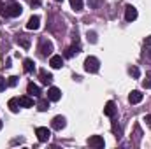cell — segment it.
Wrapping results in <instances>:
<instances>
[{"label": "cell", "instance_id": "obj_30", "mask_svg": "<svg viewBox=\"0 0 151 149\" xmlns=\"http://www.w3.org/2000/svg\"><path fill=\"white\" fill-rule=\"evenodd\" d=\"M55 2H62V0H55Z\"/></svg>", "mask_w": 151, "mask_h": 149}, {"label": "cell", "instance_id": "obj_9", "mask_svg": "<svg viewBox=\"0 0 151 149\" xmlns=\"http://www.w3.org/2000/svg\"><path fill=\"white\" fill-rule=\"evenodd\" d=\"M49 65H51L53 69H62V67H63V58H62L60 54H51Z\"/></svg>", "mask_w": 151, "mask_h": 149}, {"label": "cell", "instance_id": "obj_2", "mask_svg": "<svg viewBox=\"0 0 151 149\" xmlns=\"http://www.w3.org/2000/svg\"><path fill=\"white\" fill-rule=\"evenodd\" d=\"M21 12H23V7H21L18 2H11V4H7V5H5V11H4V14L9 16V18H18Z\"/></svg>", "mask_w": 151, "mask_h": 149}, {"label": "cell", "instance_id": "obj_8", "mask_svg": "<svg viewBox=\"0 0 151 149\" xmlns=\"http://www.w3.org/2000/svg\"><path fill=\"white\" fill-rule=\"evenodd\" d=\"M65 125H67V121H65L63 116H55L53 121H51V126L55 130H62V128H65Z\"/></svg>", "mask_w": 151, "mask_h": 149}, {"label": "cell", "instance_id": "obj_6", "mask_svg": "<svg viewBox=\"0 0 151 149\" xmlns=\"http://www.w3.org/2000/svg\"><path fill=\"white\" fill-rule=\"evenodd\" d=\"M47 98H49L51 102H58V100L62 98V90L56 88V86H51V88L47 90Z\"/></svg>", "mask_w": 151, "mask_h": 149}, {"label": "cell", "instance_id": "obj_4", "mask_svg": "<svg viewBox=\"0 0 151 149\" xmlns=\"http://www.w3.org/2000/svg\"><path fill=\"white\" fill-rule=\"evenodd\" d=\"M39 51H40L42 56H47V54L53 53V44H51L47 39H42V40H40V47H39Z\"/></svg>", "mask_w": 151, "mask_h": 149}, {"label": "cell", "instance_id": "obj_23", "mask_svg": "<svg viewBox=\"0 0 151 149\" xmlns=\"http://www.w3.org/2000/svg\"><path fill=\"white\" fill-rule=\"evenodd\" d=\"M86 37H88V42H91V44H95V42H97V34H95V32H88V34H86Z\"/></svg>", "mask_w": 151, "mask_h": 149}, {"label": "cell", "instance_id": "obj_25", "mask_svg": "<svg viewBox=\"0 0 151 149\" xmlns=\"http://www.w3.org/2000/svg\"><path fill=\"white\" fill-rule=\"evenodd\" d=\"M5 86H7V81H5L4 77H0V91H4V90H5Z\"/></svg>", "mask_w": 151, "mask_h": 149}, {"label": "cell", "instance_id": "obj_16", "mask_svg": "<svg viewBox=\"0 0 151 149\" xmlns=\"http://www.w3.org/2000/svg\"><path fill=\"white\" fill-rule=\"evenodd\" d=\"M7 105H9L11 112H18L21 104H19V98H16V97H14V98H11V100H9V104H7Z\"/></svg>", "mask_w": 151, "mask_h": 149}, {"label": "cell", "instance_id": "obj_1", "mask_svg": "<svg viewBox=\"0 0 151 149\" xmlns=\"http://www.w3.org/2000/svg\"><path fill=\"white\" fill-rule=\"evenodd\" d=\"M84 70L90 72V74H97V72L100 70V62H99V58L88 56V58L84 60Z\"/></svg>", "mask_w": 151, "mask_h": 149}, {"label": "cell", "instance_id": "obj_10", "mask_svg": "<svg viewBox=\"0 0 151 149\" xmlns=\"http://www.w3.org/2000/svg\"><path fill=\"white\" fill-rule=\"evenodd\" d=\"M104 114H106L107 117H113L114 114H116V104H114L113 100H109V102L106 104V107H104Z\"/></svg>", "mask_w": 151, "mask_h": 149}, {"label": "cell", "instance_id": "obj_12", "mask_svg": "<svg viewBox=\"0 0 151 149\" xmlns=\"http://www.w3.org/2000/svg\"><path fill=\"white\" fill-rule=\"evenodd\" d=\"M39 77H40V82H42V84H49V82L53 81V75L49 74L47 70H44V69L39 70Z\"/></svg>", "mask_w": 151, "mask_h": 149}, {"label": "cell", "instance_id": "obj_22", "mask_svg": "<svg viewBox=\"0 0 151 149\" xmlns=\"http://www.w3.org/2000/svg\"><path fill=\"white\" fill-rule=\"evenodd\" d=\"M69 2H70V7L74 11H81L83 9V0H69Z\"/></svg>", "mask_w": 151, "mask_h": 149}, {"label": "cell", "instance_id": "obj_11", "mask_svg": "<svg viewBox=\"0 0 151 149\" xmlns=\"http://www.w3.org/2000/svg\"><path fill=\"white\" fill-rule=\"evenodd\" d=\"M39 27H40V18L39 16H32L28 19V23H27V28L28 30H37Z\"/></svg>", "mask_w": 151, "mask_h": 149}, {"label": "cell", "instance_id": "obj_17", "mask_svg": "<svg viewBox=\"0 0 151 149\" xmlns=\"http://www.w3.org/2000/svg\"><path fill=\"white\" fill-rule=\"evenodd\" d=\"M23 69H25V72H34L35 70V63H34V60H30V58H27L25 62H23Z\"/></svg>", "mask_w": 151, "mask_h": 149}, {"label": "cell", "instance_id": "obj_15", "mask_svg": "<svg viewBox=\"0 0 151 149\" xmlns=\"http://www.w3.org/2000/svg\"><path fill=\"white\" fill-rule=\"evenodd\" d=\"M16 42H18L23 49H28V47H30V39L27 37V35H18V37H16Z\"/></svg>", "mask_w": 151, "mask_h": 149}, {"label": "cell", "instance_id": "obj_27", "mask_svg": "<svg viewBox=\"0 0 151 149\" xmlns=\"http://www.w3.org/2000/svg\"><path fill=\"white\" fill-rule=\"evenodd\" d=\"M144 121L148 123V126H150V128H151V114H148V116L144 117Z\"/></svg>", "mask_w": 151, "mask_h": 149}, {"label": "cell", "instance_id": "obj_29", "mask_svg": "<svg viewBox=\"0 0 151 149\" xmlns=\"http://www.w3.org/2000/svg\"><path fill=\"white\" fill-rule=\"evenodd\" d=\"M30 4H32V7H34V5H39V4H40V0H30Z\"/></svg>", "mask_w": 151, "mask_h": 149}, {"label": "cell", "instance_id": "obj_7", "mask_svg": "<svg viewBox=\"0 0 151 149\" xmlns=\"http://www.w3.org/2000/svg\"><path fill=\"white\" fill-rule=\"evenodd\" d=\"M125 19H127L128 23L137 19V9H135L134 5H127V7H125Z\"/></svg>", "mask_w": 151, "mask_h": 149}, {"label": "cell", "instance_id": "obj_5", "mask_svg": "<svg viewBox=\"0 0 151 149\" xmlns=\"http://www.w3.org/2000/svg\"><path fill=\"white\" fill-rule=\"evenodd\" d=\"M35 135H37V139L40 142H47L49 137H51V132H49L46 126H39L37 130H35Z\"/></svg>", "mask_w": 151, "mask_h": 149}, {"label": "cell", "instance_id": "obj_13", "mask_svg": "<svg viewBox=\"0 0 151 149\" xmlns=\"http://www.w3.org/2000/svg\"><path fill=\"white\" fill-rule=\"evenodd\" d=\"M142 97H144V95L135 90V91H132V93L128 95V102H130V104H139V102L142 100Z\"/></svg>", "mask_w": 151, "mask_h": 149}, {"label": "cell", "instance_id": "obj_19", "mask_svg": "<svg viewBox=\"0 0 151 149\" xmlns=\"http://www.w3.org/2000/svg\"><path fill=\"white\" fill-rule=\"evenodd\" d=\"M37 109H39L40 112L47 111V109H49V98H47V100H44V98H40V100L37 102Z\"/></svg>", "mask_w": 151, "mask_h": 149}, {"label": "cell", "instance_id": "obj_14", "mask_svg": "<svg viewBox=\"0 0 151 149\" xmlns=\"http://www.w3.org/2000/svg\"><path fill=\"white\" fill-rule=\"evenodd\" d=\"M27 91H28V95L30 97H40V88H39L37 84H34V82H28V88H27Z\"/></svg>", "mask_w": 151, "mask_h": 149}, {"label": "cell", "instance_id": "obj_18", "mask_svg": "<svg viewBox=\"0 0 151 149\" xmlns=\"http://www.w3.org/2000/svg\"><path fill=\"white\" fill-rule=\"evenodd\" d=\"M19 104H21V107H34V100L30 98V97H19Z\"/></svg>", "mask_w": 151, "mask_h": 149}, {"label": "cell", "instance_id": "obj_24", "mask_svg": "<svg viewBox=\"0 0 151 149\" xmlns=\"http://www.w3.org/2000/svg\"><path fill=\"white\" fill-rule=\"evenodd\" d=\"M18 79H19V77H16V75H11V77L7 79V86H16V84H18Z\"/></svg>", "mask_w": 151, "mask_h": 149}, {"label": "cell", "instance_id": "obj_28", "mask_svg": "<svg viewBox=\"0 0 151 149\" xmlns=\"http://www.w3.org/2000/svg\"><path fill=\"white\" fill-rule=\"evenodd\" d=\"M144 44H146V46H151V35H150V37H146V40H144Z\"/></svg>", "mask_w": 151, "mask_h": 149}, {"label": "cell", "instance_id": "obj_3", "mask_svg": "<svg viewBox=\"0 0 151 149\" xmlns=\"http://www.w3.org/2000/svg\"><path fill=\"white\" fill-rule=\"evenodd\" d=\"M88 146H91V148H95V149H102L106 146L104 137H100V135H91V137L88 139Z\"/></svg>", "mask_w": 151, "mask_h": 149}, {"label": "cell", "instance_id": "obj_31", "mask_svg": "<svg viewBox=\"0 0 151 149\" xmlns=\"http://www.w3.org/2000/svg\"><path fill=\"white\" fill-rule=\"evenodd\" d=\"M150 58H151V51H150Z\"/></svg>", "mask_w": 151, "mask_h": 149}, {"label": "cell", "instance_id": "obj_21", "mask_svg": "<svg viewBox=\"0 0 151 149\" xmlns=\"http://www.w3.org/2000/svg\"><path fill=\"white\" fill-rule=\"evenodd\" d=\"M128 74L132 75L134 79H139V77H141V70H139L137 67H134V65H132V67H128Z\"/></svg>", "mask_w": 151, "mask_h": 149}, {"label": "cell", "instance_id": "obj_20", "mask_svg": "<svg viewBox=\"0 0 151 149\" xmlns=\"http://www.w3.org/2000/svg\"><path fill=\"white\" fill-rule=\"evenodd\" d=\"M81 51V47L79 46H72V47H69L67 51H65V58H70V56H74V54H77Z\"/></svg>", "mask_w": 151, "mask_h": 149}, {"label": "cell", "instance_id": "obj_26", "mask_svg": "<svg viewBox=\"0 0 151 149\" xmlns=\"http://www.w3.org/2000/svg\"><path fill=\"white\" fill-rule=\"evenodd\" d=\"M142 86H144V88H151V77L148 79V81H144V82H142Z\"/></svg>", "mask_w": 151, "mask_h": 149}]
</instances>
